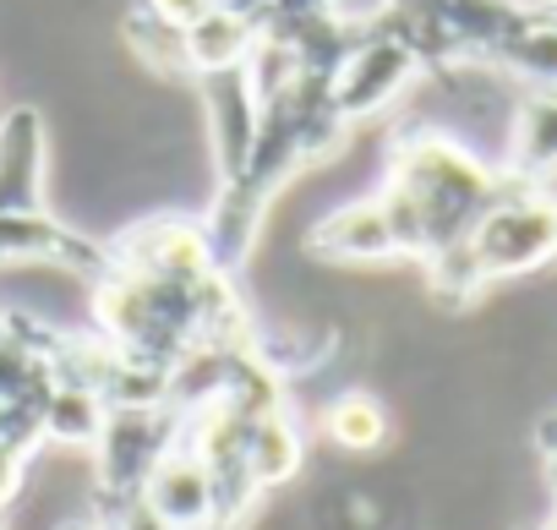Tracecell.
<instances>
[{"instance_id":"6da1fadb","label":"cell","mask_w":557,"mask_h":530,"mask_svg":"<svg viewBox=\"0 0 557 530\" xmlns=\"http://www.w3.org/2000/svg\"><path fill=\"white\" fill-rule=\"evenodd\" d=\"M329 432H334L345 448H377V443H383V410H377L367 394H350V399L334 405Z\"/></svg>"}]
</instances>
